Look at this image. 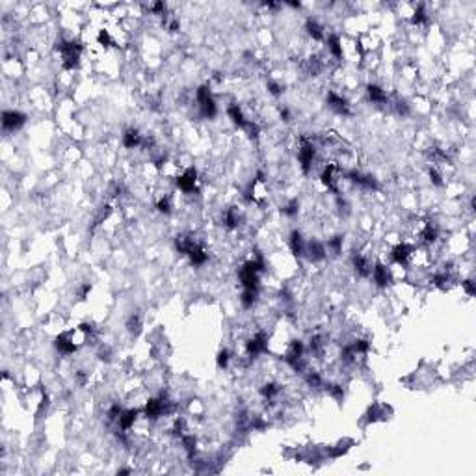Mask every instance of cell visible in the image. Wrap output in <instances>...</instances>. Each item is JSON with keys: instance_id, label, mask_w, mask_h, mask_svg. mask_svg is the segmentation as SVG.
<instances>
[{"instance_id": "cell-1", "label": "cell", "mask_w": 476, "mask_h": 476, "mask_svg": "<svg viewBox=\"0 0 476 476\" xmlns=\"http://www.w3.org/2000/svg\"><path fill=\"white\" fill-rule=\"evenodd\" d=\"M60 54H62V64H64L65 69H75L80 64V52H82V45L75 39H62L56 47Z\"/></svg>"}, {"instance_id": "cell-2", "label": "cell", "mask_w": 476, "mask_h": 476, "mask_svg": "<svg viewBox=\"0 0 476 476\" xmlns=\"http://www.w3.org/2000/svg\"><path fill=\"white\" fill-rule=\"evenodd\" d=\"M171 409H173L171 402L166 396H158V398H151V400L147 402L145 407H143V413H145L147 419L155 421V419H160L164 415H169Z\"/></svg>"}, {"instance_id": "cell-3", "label": "cell", "mask_w": 476, "mask_h": 476, "mask_svg": "<svg viewBox=\"0 0 476 476\" xmlns=\"http://www.w3.org/2000/svg\"><path fill=\"white\" fill-rule=\"evenodd\" d=\"M195 97H197V103H199V112H201V115H203V117L212 119L214 115H216L218 108H216L214 99H212V95H211V87H209V86H199V87H197V92H195Z\"/></svg>"}, {"instance_id": "cell-4", "label": "cell", "mask_w": 476, "mask_h": 476, "mask_svg": "<svg viewBox=\"0 0 476 476\" xmlns=\"http://www.w3.org/2000/svg\"><path fill=\"white\" fill-rule=\"evenodd\" d=\"M314 157H316V147H314V143L309 141L307 138H303L302 143H300V149H298V162L302 166L303 173H309V171H311Z\"/></svg>"}, {"instance_id": "cell-5", "label": "cell", "mask_w": 476, "mask_h": 476, "mask_svg": "<svg viewBox=\"0 0 476 476\" xmlns=\"http://www.w3.org/2000/svg\"><path fill=\"white\" fill-rule=\"evenodd\" d=\"M197 171H195L194 168H188L184 169V173H181L177 177V186L181 192H184V194H194V192H197Z\"/></svg>"}, {"instance_id": "cell-6", "label": "cell", "mask_w": 476, "mask_h": 476, "mask_svg": "<svg viewBox=\"0 0 476 476\" xmlns=\"http://www.w3.org/2000/svg\"><path fill=\"white\" fill-rule=\"evenodd\" d=\"M26 123V115L21 114V112H15V110H6L2 114V129L6 132H15Z\"/></svg>"}, {"instance_id": "cell-7", "label": "cell", "mask_w": 476, "mask_h": 476, "mask_svg": "<svg viewBox=\"0 0 476 476\" xmlns=\"http://www.w3.org/2000/svg\"><path fill=\"white\" fill-rule=\"evenodd\" d=\"M266 350H268V337H266V333H262V331L255 333L248 341V344H246V352L251 357H257L259 353L266 352Z\"/></svg>"}, {"instance_id": "cell-8", "label": "cell", "mask_w": 476, "mask_h": 476, "mask_svg": "<svg viewBox=\"0 0 476 476\" xmlns=\"http://www.w3.org/2000/svg\"><path fill=\"white\" fill-rule=\"evenodd\" d=\"M413 253H415V248H413V246H409V244H406V242H400L393 248V260H395V264H398V266H407L409 260H411Z\"/></svg>"}, {"instance_id": "cell-9", "label": "cell", "mask_w": 476, "mask_h": 476, "mask_svg": "<svg viewBox=\"0 0 476 476\" xmlns=\"http://www.w3.org/2000/svg\"><path fill=\"white\" fill-rule=\"evenodd\" d=\"M372 279L374 283L378 285V287H387L391 281H393V274H391V268L389 266H385L383 262H376V264L372 266Z\"/></svg>"}, {"instance_id": "cell-10", "label": "cell", "mask_w": 476, "mask_h": 476, "mask_svg": "<svg viewBox=\"0 0 476 476\" xmlns=\"http://www.w3.org/2000/svg\"><path fill=\"white\" fill-rule=\"evenodd\" d=\"M328 104H330L331 110H335L337 114H342V115H348L350 114V108H348V101L342 95H339V93L335 92H330L328 93Z\"/></svg>"}, {"instance_id": "cell-11", "label": "cell", "mask_w": 476, "mask_h": 476, "mask_svg": "<svg viewBox=\"0 0 476 476\" xmlns=\"http://www.w3.org/2000/svg\"><path fill=\"white\" fill-rule=\"evenodd\" d=\"M143 136L140 134V130L138 129H127L125 130L123 138H121V141H123V145L127 147V149H136V147H141L143 145Z\"/></svg>"}, {"instance_id": "cell-12", "label": "cell", "mask_w": 476, "mask_h": 476, "mask_svg": "<svg viewBox=\"0 0 476 476\" xmlns=\"http://www.w3.org/2000/svg\"><path fill=\"white\" fill-rule=\"evenodd\" d=\"M190 257V262L194 266H203L209 260V253H206V249L201 246V244L194 242V246L188 249V253H186Z\"/></svg>"}, {"instance_id": "cell-13", "label": "cell", "mask_w": 476, "mask_h": 476, "mask_svg": "<svg viewBox=\"0 0 476 476\" xmlns=\"http://www.w3.org/2000/svg\"><path fill=\"white\" fill-rule=\"evenodd\" d=\"M346 178L352 181V183H355L357 186H361V188H367V190L378 188L374 177H370V175H361V173H357V171H350V173H346Z\"/></svg>"}, {"instance_id": "cell-14", "label": "cell", "mask_w": 476, "mask_h": 476, "mask_svg": "<svg viewBox=\"0 0 476 476\" xmlns=\"http://www.w3.org/2000/svg\"><path fill=\"white\" fill-rule=\"evenodd\" d=\"M138 409H125V411H121V415H119L117 419V424L119 428H121V432H129L130 428L134 426L136 419H138Z\"/></svg>"}, {"instance_id": "cell-15", "label": "cell", "mask_w": 476, "mask_h": 476, "mask_svg": "<svg viewBox=\"0 0 476 476\" xmlns=\"http://www.w3.org/2000/svg\"><path fill=\"white\" fill-rule=\"evenodd\" d=\"M305 253H309V259L311 260H320L325 257V246L324 244L316 242V240H311V242L305 244Z\"/></svg>"}, {"instance_id": "cell-16", "label": "cell", "mask_w": 476, "mask_h": 476, "mask_svg": "<svg viewBox=\"0 0 476 476\" xmlns=\"http://www.w3.org/2000/svg\"><path fill=\"white\" fill-rule=\"evenodd\" d=\"M353 266H355V272L359 274V276L367 277L372 274V264H370V260L365 257V255L357 253L353 255Z\"/></svg>"}, {"instance_id": "cell-17", "label": "cell", "mask_w": 476, "mask_h": 476, "mask_svg": "<svg viewBox=\"0 0 476 476\" xmlns=\"http://www.w3.org/2000/svg\"><path fill=\"white\" fill-rule=\"evenodd\" d=\"M227 115L231 117V121H233L236 127H240V129H244L246 125H248V119H246V115H244V112H242V108L238 106V104H229V108H227Z\"/></svg>"}, {"instance_id": "cell-18", "label": "cell", "mask_w": 476, "mask_h": 476, "mask_svg": "<svg viewBox=\"0 0 476 476\" xmlns=\"http://www.w3.org/2000/svg\"><path fill=\"white\" fill-rule=\"evenodd\" d=\"M288 246H290V249H292V253L296 255V257H302V255L305 253V242H303L300 231H292V233H290Z\"/></svg>"}, {"instance_id": "cell-19", "label": "cell", "mask_w": 476, "mask_h": 476, "mask_svg": "<svg viewBox=\"0 0 476 476\" xmlns=\"http://www.w3.org/2000/svg\"><path fill=\"white\" fill-rule=\"evenodd\" d=\"M367 93H368V99L376 104H383V103H387V99H389L387 93H385V90H381V87L376 86V84H370V86L367 87Z\"/></svg>"}, {"instance_id": "cell-20", "label": "cell", "mask_w": 476, "mask_h": 476, "mask_svg": "<svg viewBox=\"0 0 476 476\" xmlns=\"http://www.w3.org/2000/svg\"><path fill=\"white\" fill-rule=\"evenodd\" d=\"M305 30H307V34L314 39V41H322V39H324V28L320 26V22L314 21V19H307V22H305Z\"/></svg>"}, {"instance_id": "cell-21", "label": "cell", "mask_w": 476, "mask_h": 476, "mask_svg": "<svg viewBox=\"0 0 476 476\" xmlns=\"http://www.w3.org/2000/svg\"><path fill=\"white\" fill-rule=\"evenodd\" d=\"M328 49L335 58H342L344 56V49H342V39L337 34H331L328 38Z\"/></svg>"}, {"instance_id": "cell-22", "label": "cell", "mask_w": 476, "mask_h": 476, "mask_svg": "<svg viewBox=\"0 0 476 476\" xmlns=\"http://www.w3.org/2000/svg\"><path fill=\"white\" fill-rule=\"evenodd\" d=\"M223 225L227 229H236L238 225H240V214H238V211L234 206H231V209L225 211V214H223Z\"/></svg>"}, {"instance_id": "cell-23", "label": "cell", "mask_w": 476, "mask_h": 476, "mask_svg": "<svg viewBox=\"0 0 476 476\" xmlns=\"http://www.w3.org/2000/svg\"><path fill=\"white\" fill-rule=\"evenodd\" d=\"M240 302H242V305L246 309L253 307L255 302H257V290H253V288H244L242 292V298H240Z\"/></svg>"}, {"instance_id": "cell-24", "label": "cell", "mask_w": 476, "mask_h": 476, "mask_svg": "<svg viewBox=\"0 0 476 476\" xmlns=\"http://www.w3.org/2000/svg\"><path fill=\"white\" fill-rule=\"evenodd\" d=\"M279 391H281V389H279V385H277V383H266L264 387L260 389V395L264 396L266 400H272L274 396L279 395Z\"/></svg>"}, {"instance_id": "cell-25", "label": "cell", "mask_w": 476, "mask_h": 476, "mask_svg": "<svg viewBox=\"0 0 476 476\" xmlns=\"http://www.w3.org/2000/svg\"><path fill=\"white\" fill-rule=\"evenodd\" d=\"M411 21L415 22V24H424V22L428 21V15H426V10H424V6L419 4L415 8V11L411 13Z\"/></svg>"}, {"instance_id": "cell-26", "label": "cell", "mask_w": 476, "mask_h": 476, "mask_svg": "<svg viewBox=\"0 0 476 476\" xmlns=\"http://www.w3.org/2000/svg\"><path fill=\"white\" fill-rule=\"evenodd\" d=\"M330 249L333 255H339L342 251V238L341 236H333L328 240V246H325V251Z\"/></svg>"}, {"instance_id": "cell-27", "label": "cell", "mask_w": 476, "mask_h": 476, "mask_svg": "<svg viewBox=\"0 0 476 476\" xmlns=\"http://www.w3.org/2000/svg\"><path fill=\"white\" fill-rule=\"evenodd\" d=\"M157 209L162 212V214H169V212H171V203H169V197H162V199L158 201Z\"/></svg>"}, {"instance_id": "cell-28", "label": "cell", "mask_w": 476, "mask_h": 476, "mask_svg": "<svg viewBox=\"0 0 476 476\" xmlns=\"http://www.w3.org/2000/svg\"><path fill=\"white\" fill-rule=\"evenodd\" d=\"M298 209H300V203H298V201H290V203L283 209V214H287V216H296Z\"/></svg>"}, {"instance_id": "cell-29", "label": "cell", "mask_w": 476, "mask_h": 476, "mask_svg": "<svg viewBox=\"0 0 476 476\" xmlns=\"http://www.w3.org/2000/svg\"><path fill=\"white\" fill-rule=\"evenodd\" d=\"M227 365H229V352L227 350H222V352L218 353V367L227 368Z\"/></svg>"}, {"instance_id": "cell-30", "label": "cell", "mask_w": 476, "mask_h": 476, "mask_svg": "<svg viewBox=\"0 0 476 476\" xmlns=\"http://www.w3.org/2000/svg\"><path fill=\"white\" fill-rule=\"evenodd\" d=\"M140 325H141L140 316H132V318L129 320V331L130 333H138V331H140Z\"/></svg>"}, {"instance_id": "cell-31", "label": "cell", "mask_w": 476, "mask_h": 476, "mask_svg": "<svg viewBox=\"0 0 476 476\" xmlns=\"http://www.w3.org/2000/svg\"><path fill=\"white\" fill-rule=\"evenodd\" d=\"M430 178H432V183L435 186H443V177H441V173L435 168H430Z\"/></svg>"}, {"instance_id": "cell-32", "label": "cell", "mask_w": 476, "mask_h": 476, "mask_svg": "<svg viewBox=\"0 0 476 476\" xmlns=\"http://www.w3.org/2000/svg\"><path fill=\"white\" fill-rule=\"evenodd\" d=\"M461 287H463V290L467 292V296H474V294H476L474 283H472L471 279H465V281L461 283Z\"/></svg>"}, {"instance_id": "cell-33", "label": "cell", "mask_w": 476, "mask_h": 476, "mask_svg": "<svg viewBox=\"0 0 476 476\" xmlns=\"http://www.w3.org/2000/svg\"><path fill=\"white\" fill-rule=\"evenodd\" d=\"M268 90H270V93L276 95V97H279L283 93V86L281 84H276V82H268Z\"/></svg>"}, {"instance_id": "cell-34", "label": "cell", "mask_w": 476, "mask_h": 476, "mask_svg": "<svg viewBox=\"0 0 476 476\" xmlns=\"http://www.w3.org/2000/svg\"><path fill=\"white\" fill-rule=\"evenodd\" d=\"M90 290H92V285H90V283H84V285L80 287V290H78V298H80V300H86V296L90 294Z\"/></svg>"}, {"instance_id": "cell-35", "label": "cell", "mask_w": 476, "mask_h": 476, "mask_svg": "<svg viewBox=\"0 0 476 476\" xmlns=\"http://www.w3.org/2000/svg\"><path fill=\"white\" fill-rule=\"evenodd\" d=\"M281 117H283V121H290V114H288V110H287V108L281 110Z\"/></svg>"}]
</instances>
